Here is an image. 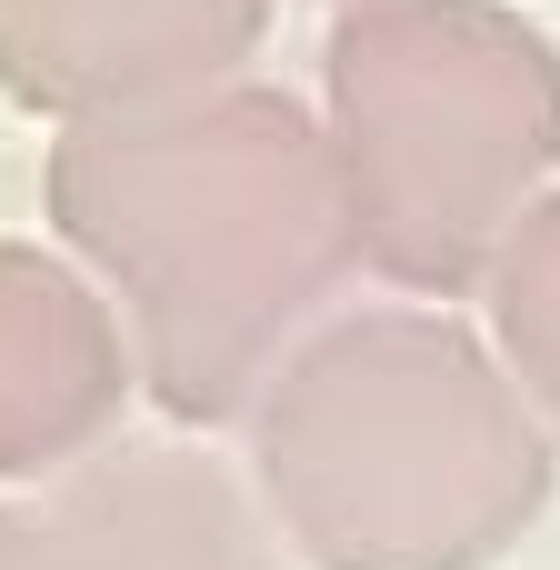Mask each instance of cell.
<instances>
[{"instance_id": "cell-1", "label": "cell", "mask_w": 560, "mask_h": 570, "mask_svg": "<svg viewBox=\"0 0 560 570\" xmlns=\"http://www.w3.org/2000/svg\"><path fill=\"white\" fill-rule=\"evenodd\" d=\"M40 200L70 261L110 281L140 391L180 431L250 421L341 281L371 271L331 130L261 80L60 130Z\"/></svg>"}, {"instance_id": "cell-2", "label": "cell", "mask_w": 560, "mask_h": 570, "mask_svg": "<svg viewBox=\"0 0 560 570\" xmlns=\"http://www.w3.org/2000/svg\"><path fill=\"white\" fill-rule=\"evenodd\" d=\"M551 471L531 391L431 301L321 321L250 411V491L321 570H491L541 521Z\"/></svg>"}, {"instance_id": "cell-3", "label": "cell", "mask_w": 560, "mask_h": 570, "mask_svg": "<svg viewBox=\"0 0 560 570\" xmlns=\"http://www.w3.org/2000/svg\"><path fill=\"white\" fill-rule=\"evenodd\" d=\"M321 130L361 261L461 301L560 180V50L511 0H361L321 50Z\"/></svg>"}, {"instance_id": "cell-4", "label": "cell", "mask_w": 560, "mask_h": 570, "mask_svg": "<svg viewBox=\"0 0 560 570\" xmlns=\"http://www.w3.org/2000/svg\"><path fill=\"white\" fill-rule=\"evenodd\" d=\"M271 0H0V100L100 130L230 90Z\"/></svg>"}, {"instance_id": "cell-5", "label": "cell", "mask_w": 560, "mask_h": 570, "mask_svg": "<svg viewBox=\"0 0 560 570\" xmlns=\"http://www.w3.org/2000/svg\"><path fill=\"white\" fill-rule=\"evenodd\" d=\"M30 570H281L261 491L180 441L100 451L30 511Z\"/></svg>"}, {"instance_id": "cell-6", "label": "cell", "mask_w": 560, "mask_h": 570, "mask_svg": "<svg viewBox=\"0 0 560 570\" xmlns=\"http://www.w3.org/2000/svg\"><path fill=\"white\" fill-rule=\"evenodd\" d=\"M140 351L100 281L30 240H0V481L80 471V451L110 441Z\"/></svg>"}, {"instance_id": "cell-7", "label": "cell", "mask_w": 560, "mask_h": 570, "mask_svg": "<svg viewBox=\"0 0 560 570\" xmlns=\"http://www.w3.org/2000/svg\"><path fill=\"white\" fill-rule=\"evenodd\" d=\"M481 311H491V351H501V371L531 391V411L551 421V441H560V190L511 230V250L491 261Z\"/></svg>"}, {"instance_id": "cell-8", "label": "cell", "mask_w": 560, "mask_h": 570, "mask_svg": "<svg viewBox=\"0 0 560 570\" xmlns=\"http://www.w3.org/2000/svg\"><path fill=\"white\" fill-rule=\"evenodd\" d=\"M0 570H30V511H0Z\"/></svg>"}, {"instance_id": "cell-9", "label": "cell", "mask_w": 560, "mask_h": 570, "mask_svg": "<svg viewBox=\"0 0 560 570\" xmlns=\"http://www.w3.org/2000/svg\"><path fill=\"white\" fill-rule=\"evenodd\" d=\"M341 10H361V0H341Z\"/></svg>"}]
</instances>
